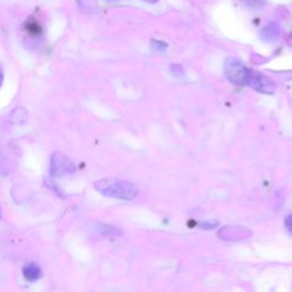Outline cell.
<instances>
[{
  "label": "cell",
  "mask_w": 292,
  "mask_h": 292,
  "mask_svg": "<svg viewBox=\"0 0 292 292\" xmlns=\"http://www.w3.org/2000/svg\"><path fill=\"white\" fill-rule=\"evenodd\" d=\"M95 187L102 194L116 197L121 200H132L137 196V189L135 185L127 181L113 179V178H106L95 183Z\"/></svg>",
  "instance_id": "obj_1"
},
{
  "label": "cell",
  "mask_w": 292,
  "mask_h": 292,
  "mask_svg": "<svg viewBox=\"0 0 292 292\" xmlns=\"http://www.w3.org/2000/svg\"><path fill=\"white\" fill-rule=\"evenodd\" d=\"M225 74L229 80L237 86H243L248 82L249 70L243 64L234 58H229L225 63Z\"/></svg>",
  "instance_id": "obj_2"
},
{
  "label": "cell",
  "mask_w": 292,
  "mask_h": 292,
  "mask_svg": "<svg viewBox=\"0 0 292 292\" xmlns=\"http://www.w3.org/2000/svg\"><path fill=\"white\" fill-rule=\"evenodd\" d=\"M246 83H249V86L256 89L257 92L266 93V94H272L275 92V86L273 81L259 72L249 70L248 82Z\"/></svg>",
  "instance_id": "obj_3"
},
{
  "label": "cell",
  "mask_w": 292,
  "mask_h": 292,
  "mask_svg": "<svg viewBox=\"0 0 292 292\" xmlns=\"http://www.w3.org/2000/svg\"><path fill=\"white\" fill-rule=\"evenodd\" d=\"M52 175L54 176H62L66 174H72L74 171L73 163L59 153H55L52 158V166H51Z\"/></svg>",
  "instance_id": "obj_4"
},
{
  "label": "cell",
  "mask_w": 292,
  "mask_h": 292,
  "mask_svg": "<svg viewBox=\"0 0 292 292\" xmlns=\"http://www.w3.org/2000/svg\"><path fill=\"white\" fill-rule=\"evenodd\" d=\"M279 36V28L275 24H269L267 26L263 31H261V38L266 41H272Z\"/></svg>",
  "instance_id": "obj_5"
},
{
  "label": "cell",
  "mask_w": 292,
  "mask_h": 292,
  "mask_svg": "<svg viewBox=\"0 0 292 292\" xmlns=\"http://www.w3.org/2000/svg\"><path fill=\"white\" fill-rule=\"evenodd\" d=\"M23 273H24V276H26V279L29 281H36L40 278V275H41L40 268H39V267L36 265L27 266L26 268H24Z\"/></svg>",
  "instance_id": "obj_6"
},
{
  "label": "cell",
  "mask_w": 292,
  "mask_h": 292,
  "mask_svg": "<svg viewBox=\"0 0 292 292\" xmlns=\"http://www.w3.org/2000/svg\"><path fill=\"white\" fill-rule=\"evenodd\" d=\"M98 231L101 232L103 234H120V232H119L116 227H112V226H108V225H98Z\"/></svg>",
  "instance_id": "obj_7"
},
{
  "label": "cell",
  "mask_w": 292,
  "mask_h": 292,
  "mask_svg": "<svg viewBox=\"0 0 292 292\" xmlns=\"http://www.w3.org/2000/svg\"><path fill=\"white\" fill-rule=\"evenodd\" d=\"M285 226H286V229L289 230L290 233L292 234V215L285 219Z\"/></svg>",
  "instance_id": "obj_8"
},
{
  "label": "cell",
  "mask_w": 292,
  "mask_h": 292,
  "mask_svg": "<svg viewBox=\"0 0 292 292\" xmlns=\"http://www.w3.org/2000/svg\"><path fill=\"white\" fill-rule=\"evenodd\" d=\"M145 2H147V3H158V0H145Z\"/></svg>",
  "instance_id": "obj_9"
},
{
  "label": "cell",
  "mask_w": 292,
  "mask_h": 292,
  "mask_svg": "<svg viewBox=\"0 0 292 292\" xmlns=\"http://www.w3.org/2000/svg\"><path fill=\"white\" fill-rule=\"evenodd\" d=\"M0 83H2V74H0Z\"/></svg>",
  "instance_id": "obj_10"
}]
</instances>
